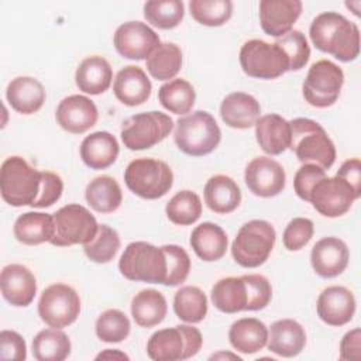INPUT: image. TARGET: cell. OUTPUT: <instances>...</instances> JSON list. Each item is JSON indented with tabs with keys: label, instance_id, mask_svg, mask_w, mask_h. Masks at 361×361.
Masks as SVG:
<instances>
[{
	"label": "cell",
	"instance_id": "cell-1",
	"mask_svg": "<svg viewBox=\"0 0 361 361\" xmlns=\"http://www.w3.org/2000/svg\"><path fill=\"white\" fill-rule=\"evenodd\" d=\"M312 44L341 62L354 61L360 54L358 27L336 11L319 14L310 24Z\"/></svg>",
	"mask_w": 361,
	"mask_h": 361
},
{
	"label": "cell",
	"instance_id": "cell-2",
	"mask_svg": "<svg viewBox=\"0 0 361 361\" xmlns=\"http://www.w3.org/2000/svg\"><path fill=\"white\" fill-rule=\"evenodd\" d=\"M289 148L303 164H314L324 171L336 161V147L324 128L314 120L298 117L289 121Z\"/></svg>",
	"mask_w": 361,
	"mask_h": 361
},
{
	"label": "cell",
	"instance_id": "cell-3",
	"mask_svg": "<svg viewBox=\"0 0 361 361\" xmlns=\"http://www.w3.org/2000/svg\"><path fill=\"white\" fill-rule=\"evenodd\" d=\"M41 183L42 172L30 166L24 158L10 157L1 164L0 192L10 206H32L41 192Z\"/></svg>",
	"mask_w": 361,
	"mask_h": 361
},
{
	"label": "cell",
	"instance_id": "cell-4",
	"mask_svg": "<svg viewBox=\"0 0 361 361\" xmlns=\"http://www.w3.org/2000/svg\"><path fill=\"white\" fill-rule=\"evenodd\" d=\"M173 138L182 152L192 157H203L219 145L221 131L210 113L196 110L176 121Z\"/></svg>",
	"mask_w": 361,
	"mask_h": 361
},
{
	"label": "cell",
	"instance_id": "cell-5",
	"mask_svg": "<svg viewBox=\"0 0 361 361\" xmlns=\"http://www.w3.org/2000/svg\"><path fill=\"white\" fill-rule=\"evenodd\" d=\"M276 233L267 220H250L241 226L231 244L234 261L244 268H257L262 265L275 244Z\"/></svg>",
	"mask_w": 361,
	"mask_h": 361
},
{
	"label": "cell",
	"instance_id": "cell-6",
	"mask_svg": "<svg viewBox=\"0 0 361 361\" xmlns=\"http://www.w3.org/2000/svg\"><path fill=\"white\" fill-rule=\"evenodd\" d=\"M118 269L128 281L162 283L166 276V259L162 248L145 241L130 243L118 261Z\"/></svg>",
	"mask_w": 361,
	"mask_h": 361
},
{
	"label": "cell",
	"instance_id": "cell-7",
	"mask_svg": "<svg viewBox=\"0 0 361 361\" xmlns=\"http://www.w3.org/2000/svg\"><path fill=\"white\" fill-rule=\"evenodd\" d=\"M202 343V333L196 327L180 324L155 331L147 343V353L155 361L188 360L199 353Z\"/></svg>",
	"mask_w": 361,
	"mask_h": 361
},
{
	"label": "cell",
	"instance_id": "cell-8",
	"mask_svg": "<svg viewBox=\"0 0 361 361\" xmlns=\"http://www.w3.org/2000/svg\"><path fill=\"white\" fill-rule=\"evenodd\" d=\"M124 182L137 196L158 199L172 188L173 173L169 165L161 159L138 158L127 165Z\"/></svg>",
	"mask_w": 361,
	"mask_h": 361
},
{
	"label": "cell",
	"instance_id": "cell-9",
	"mask_svg": "<svg viewBox=\"0 0 361 361\" xmlns=\"http://www.w3.org/2000/svg\"><path fill=\"white\" fill-rule=\"evenodd\" d=\"M55 233L51 244L56 247H69L73 244H87L97 233L96 217L82 204L71 203L54 214Z\"/></svg>",
	"mask_w": 361,
	"mask_h": 361
},
{
	"label": "cell",
	"instance_id": "cell-10",
	"mask_svg": "<svg viewBox=\"0 0 361 361\" xmlns=\"http://www.w3.org/2000/svg\"><path fill=\"white\" fill-rule=\"evenodd\" d=\"M173 128V120L161 111L138 113L121 126V140L128 149L140 151L165 140Z\"/></svg>",
	"mask_w": 361,
	"mask_h": 361
},
{
	"label": "cell",
	"instance_id": "cell-11",
	"mask_svg": "<svg viewBox=\"0 0 361 361\" xmlns=\"http://www.w3.org/2000/svg\"><path fill=\"white\" fill-rule=\"evenodd\" d=\"M240 65L243 71L258 79H275L289 71V62L283 51L274 42L250 39L240 49Z\"/></svg>",
	"mask_w": 361,
	"mask_h": 361
},
{
	"label": "cell",
	"instance_id": "cell-12",
	"mask_svg": "<svg viewBox=\"0 0 361 361\" xmlns=\"http://www.w3.org/2000/svg\"><path fill=\"white\" fill-rule=\"evenodd\" d=\"M344 83L343 69L331 61L314 62L303 82V96L314 107L324 109L336 103Z\"/></svg>",
	"mask_w": 361,
	"mask_h": 361
},
{
	"label": "cell",
	"instance_id": "cell-13",
	"mask_svg": "<svg viewBox=\"0 0 361 361\" xmlns=\"http://www.w3.org/2000/svg\"><path fill=\"white\" fill-rule=\"evenodd\" d=\"M80 313L78 292L66 283H54L44 289L38 300L41 320L54 329H62L76 322Z\"/></svg>",
	"mask_w": 361,
	"mask_h": 361
},
{
	"label": "cell",
	"instance_id": "cell-14",
	"mask_svg": "<svg viewBox=\"0 0 361 361\" xmlns=\"http://www.w3.org/2000/svg\"><path fill=\"white\" fill-rule=\"evenodd\" d=\"M358 199L354 189L341 178H323L310 190L309 202L326 217H338L345 214Z\"/></svg>",
	"mask_w": 361,
	"mask_h": 361
},
{
	"label": "cell",
	"instance_id": "cell-15",
	"mask_svg": "<svg viewBox=\"0 0 361 361\" xmlns=\"http://www.w3.org/2000/svg\"><path fill=\"white\" fill-rule=\"evenodd\" d=\"M117 52L127 59H147L161 44L158 34L141 21L121 24L113 38Z\"/></svg>",
	"mask_w": 361,
	"mask_h": 361
},
{
	"label": "cell",
	"instance_id": "cell-16",
	"mask_svg": "<svg viewBox=\"0 0 361 361\" xmlns=\"http://www.w3.org/2000/svg\"><path fill=\"white\" fill-rule=\"evenodd\" d=\"M244 178L248 189L261 197L279 195L286 183V175L282 165L268 157H257L248 162Z\"/></svg>",
	"mask_w": 361,
	"mask_h": 361
},
{
	"label": "cell",
	"instance_id": "cell-17",
	"mask_svg": "<svg viewBox=\"0 0 361 361\" xmlns=\"http://www.w3.org/2000/svg\"><path fill=\"white\" fill-rule=\"evenodd\" d=\"M55 117L65 131L82 134L96 124L99 113L93 100L82 94H72L59 102Z\"/></svg>",
	"mask_w": 361,
	"mask_h": 361
},
{
	"label": "cell",
	"instance_id": "cell-18",
	"mask_svg": "<svg viewBox=\"0 0 361 361\" xmlns=\"http://www.w3.org/2000/svg\"><path fill=\"white\" fill-rule=\"evenodd\" d=\"M302 13L300 0H261L259 23L265 34L281 38L292 31Z\"/></svg>",
	"mask_w": 361,
	"mask_h": 361
},
{
	"label": "cell",
	"instance_id": "cell-19",
	"mask_svg": "<svg viewBox=\"0 0 361 361\" xmlns=\"http://www.w3.org/2000/svg\"><path fill=\"white\" fill-rule=\"evenodd\" d=\"M317 316L329 326L347 324L355 312V298L350 289L340 285H333L319 295Z\"/></svg>",
	"mask_w": 361,
	"mask_h": 361
},
{
	"label": "cell",
	"instance_id": "cell-20",
	"mask_svg": "<svg viewBox=\"0 0 361 361\" xmlns=\"http://www.w3.org/2000/svg\"><path fill=\"white\" fill-rule=\"evenodd\" d=\"M348 259V247L338 237H324L319 240L310 252L312 267L322 278L340 275L347 268Z\"/></svg>",
	"mask_w": 361,
	"mask_h": 361
},
{
	"label": "cell",
	"instance_id": "cell-21",
	"mask_svg": "<svg viewBox=\"0 0 361 361\" xmlns=\"http://www.w3.org/2000/svg\"><path fill=\"white\" fill-rule=\"evenodd\" d=\"M3 298L13 306H28L37 293V281L34 274L21 264L6 265L0 275Z\"/></svg>",
	"mask_w": 361,
	"mask_h": 361
},
{
	"label": "cell",
	"instance_id": "cell-22",
	"mask_svg": "<svg viewBox=\"0 0 361 361\" xmlns=\"http://www.w3.org/2000/svg\"><path fill=\"white\" fill-rule=\"evenodd\" d=\"M113 90L123 104L140 106L149 99L152 85L140 66L127 65L117 72Z\"/></svg>",
	"mask_w": 361,
	"mask_h": 361
},
{
	"label": "cell",
	"instance_id": "cell-23",
	"mask_svg": "<svg viewBox=\"0 0 361 361\" xmlns=\"http://www.w3.org/2000/svg\"><path fill=\"white\" fill-rule=\"evenodd\" d=\"M268 350L281 357H295L306 344V333L300 323L292 319H281L271 324L268 331Z\"/></svg>",
	"mask_w": 361,
	"mask_h": 361
},
{
	"label": "cell",
	"instance_id": "cell-24",
	"mask_svg": "<svg viewBox=\"0 0 361 361\" xmlns=\"http://www.w3.org/2000/svg\"><path fill=\"white\" fill-rule=\"evenodd\" d=\"M261 106L258 100L244 92L227 94L220 104L221 120L231 128L245 130L252 127L259 118Z\"/></svg>",
	"mask_w": 361,
	"mask_h": 361
},
{
	"label": "cell",
	"instance_id": "cell-25",
	"mask_svg": "<svg viewBox=\"0 0 361 361\" xmlns=\"http://www.w3.org/2000/svg\"><path fill=\"white\" fill-rule=\"evenodd\" d=\"M6 97L16 111L32 114L42 107L45 102V89L35 78L17 76L7 85Z\"/></svg>",
	"mask_w": 361,
	"mask_h": 361
},
{
	"label": "cell",
	"instance_id": "cell-26",
	"mask_svg": "<svg viewBox=\"0 0 361 361\" xmlns=\"http://www.w3.org/2000/svg\"><path fill=\"white\" fill-rule=\"evenodd\" d=\"M80 158L92 169L109 168L118 157L120 147L114 135L96 131L85 137L80 144Z\"/></svg>",
	"mask_w": 361,
	"mask_h": 361
},
{
	"label": "cell",
	"instance_id": "cell-27",
	"mask_svg": "<svg viewBox=\"0 0 361 361\" xmlns=\"http://www.w3.org/2000/svg\"><path fill=\"white\" fill-rule=\"evenodd\" d=\"M255 137L261 149L269 155H279L289 148L290 127L279 114H265L257 120Z\"/></svg>",
	"mask_w": 361,
	"mask_h": 361
},
{
	"label": "cell",
	"instance_id": "cell-28",
	"mask_svg": "<svg viewBox=\"0 0 361 361\" xmlns=\"http://www.w3.org/2000/svg\"><path fill=\"white\" fill-rule=\"evenodd\" d=\"M113 79V71L107 59L99 55L85 58L75 73V82L79 90L87 94H100L106 92Z\"/></svg>",
	"mask_w": 361,
	"mask_h": 361
},
{
	"label": "cell",
	"instance_id": "cell-29",
	"mask_svg": "<svg viewBox=\"0 0 361 361\" xmlns=\"http://www.w3.org/2000/svg\"><path fill=\"white\" fill-rule=\"evenodd\" d=\"M204 202L219 214L234 212L241 202L238 185L227 175H214L204 185Z\"/></svg>",
	"mask_w": 361,
	"mask_h": 361
},
{
	"label": "cell",
	"instance_id": "cell-30",
	"mask_svg": "<svg viewBox=\"0 0 361 361\" xmlns=\"http://www.w3.org/2000/svg\"><path fill=\"white\" fill-rule=\"evenodd\" d=\"M189 243L200 259L212 262L226 254L228 240L220 226L206 221L193 228Z\"/></svg>",
	"mask_w": 361,
	"mask_h": 361
},
{
	"label": "cell",
	"instance_id": "cell-31",
	"mask_svg": "<svg viewBox=\"0 0 361 361\" xmlns=\"http://www.w3.org/2000/svg\"><path fill=\"white\" fill-rule=\"evenodd\" d=\"M16 238L25 245H37L51 241L55 233L54 216L41 212L23 213L14 223Z\"/></svg>",
	"mask_w": 361,
	"mask_h": 361
},
{
	"label": "cell",
	"instance_id": "cell-32",
	"mask_svg": "<svg viewBox=\"0 0 361 361\" xmlns=\"http://www.w3.org/2000/svg\"><path fill=\"white\" fill-rule=\"evenodd\" d=\"M228 338L237 351L254 354L267 345L268 329L255 317H243L231 324Z\"/></svg>",
	"mask_w": 361,
	"mask_h": 361
},
{
	"label": "cell",
	"instance_id": "cell-33",
	"mask_svg": "<svg viewBox=\"0 0 361 361\" xmlns=\"http://www.w3.org/2000/svg\"><path fill=\"white\" fill-rule=\"evenodd\" d=\"M168 312L165 296L157 289H142L131 300V316L141 327L159 324Z\"/></svg>",
	"mask_w": 361,
	"mask_h": 361
},
{
	"label": "cell",
	"instance_id": "cell-34",
	"mask_svg": "<svg viewBox=\"0 0 361 361\" xmlns=\"http://www.w3.org/2000/svg\"><path fill=\"white\" fill-rule=\"evenodd\" d=\"M210 298L220 312L237 313L245 310L248 295L243 276L221 278L212 288Z\"/></svg>",
	"mask_w": 361,
	"mask_h": 361
},
{
	"label": "cell",
	"instance_id": "cell-35",
	"mask_svg": "<svg viewBox=\"0 0 361 361\" xmlns=\"http://www.w3.org/2000/svg\"><path fill=\"white\" fill-rule=\"evenodd\" d=\"M86 202L99 213H113L123 202L121 188L111 176L102 175L90 180L85 190Z\"/></svg>",
	"mask_w": 361,
	"mask_h": 361
},
{
	"label": "cell",
	"instance_id": "cell-36",
	"mask_svg": "<svg viewBox=\"0 0 361 361\" xmlns=\"http://www.w3.org/2000/svg\"><path fill=\"white\" fill-rule=\"evenodd\" d=\"M32 355L38 361H63L71 354V340L59 329L41 330L32 338Z\"/></svg>",
	"mask_w": 361,
	"mask_h": 361
},
{
	"label": "cell",
	"instance_id": "cell-37",
	"mask_svg": "<svg viewBox=\"0 0 361 361\" xmlns=\"http://www.w3.org/2000/svg\"><path fill=\"white\" fill-rule=\"evenodd\" d=\"M182 66V51L173 42H162L147 58V71L157 80H168L178 75Z\"/></svg>",
	"mask_w": 361,
	"mask_h": 361
},
{
	"label": "cell",
	"instance_id": "cell-38",
	"mask_svg": "<svg viewBox=\"0 0 361 361\" xmlns=\"http://www.w3.org/2000/svg\"><path fill=\"white\" fill-rule=\"evenodd\" d=\"M161 104L175 114L189 113L196 100L193 86L185 79H172L164 83L158 90Z\"/></svg>",
	"mask_w": 361,
	"mask_h": 361
},
{
	"label": "cell",
	"instance_id": "cell-39",
	"mask_svg": "<svg viewBox=\"0 0 361 361\" xmlns=\"http://www.w3.org/2000/svg\"><path fill=\"white\" fill-rule=\"evenodd\" d=\"M176 316L188 323H199L207 314V298L197 286H182L173 296Z\"/></svg>",
	"mask_w": 361,
	"mask_h": 361
},
{
	"label": "cell",
	"instance_id": "cell-40",
	"mask_svg": "<svg viewBox=\"0 0 361 361\" xmlns=\"http://www.w3.org/2000/svg\"><path fill=\"white\" fill-rule=\"evenodd\" d=\"M168 219L178 226H189L202 214V200L192 190H180L169 199L165 207Z\"/></svg>",
	"mask_w": 361,
	"mask_h": 361
},
{
	"label": "cell",
	"instance_id": "cell-41",
	"mask_svg": "<svg viewBox=\"0 0 361 361\" xmlns=\"http://www.w3.org/2000/svg\"><path fill=\"white\" fill-rule=\"evenodd\" d=\"M185 16V6L180 0H151L144 4V17L154 27L171 30L179 25Z\"/></svg>",
	"mask_w": 361,
	"mask_h": 361
},
{
	"label": "cell",
	"instance_id": "cell-42",
	"mask_svg": "<svg viewBox=\"0 0 361 361\" xmlns=\"http://www.w3.org/2000/svg\"><path fill=\"white\" fill-rule=\"evenodd\" d=\"M120 248V237L117 231L107 224H99L97 233L92 241L83 245L86 257L97 264L110 262Z\"/></svg>",
	"mask_w": 361,
	"mask_h": 361
},
{
	"label": "cell",
	"instance_id": "cell-43",
	"mask_svg": "<svg viewBox=\"0 0 361 361\" xmlns=\"http://www.w3.org/2000/svg\"><path fill=\"white\" fill-rule=\"evenodd\" d=\"M192 17L207 27H219L230 20L233 3L230 0H190Z\"/></svg>",
	"mask_w": 361,
	"mask_h": 361
},
{
	"label": "cell",
	"instance_id": "cell-44",
	"mask_svg": "<svg viewBox=\"0 0 361 361\" xmlns=\"http://www.w3.org/2000/svg\"><path fill=\"white\" fill-rule=\"evenodd\" d=\"M130 320L118 309L103 312L96 320V334L104 343H120L130 334Z\"/></svg>",
	"mask_w": 361,
	"mask_h": 361
},
{
	"label": "cell",
	"instance_id": "cell-45",
	"mask_svg": "<svg viewBox=\"0 0 361 361\" xmlns=\"http://www.w3.org/2000/svg\"><path fill=\"white\" fill-rule=\"evenodd\" d=\"M275 44L286 55L289 62V71H299L307 63L310 58V48L305 34H302L300 31H289L283 37L278 38Z\"/></svg>",
	"mask_w": 361,
	"mask_h": 361
},
{
	"label": "cell",
	"instance_id": "cell-46",
	"mask_svg": "<svg viewBox=\"0 0 361 361\" xmlns=\"http://www.w3.org/2000/svg\"><path fill=\"white\" fill-rule=\"evenodd\" d=\"M166 259V276L164 285L166 286H178L189 275L190 271V258L188 252L175 244L161 247Z\"/></svg>",
	"mask_w": 361,
	"mask_h": 361
},
{
	"label": "cell",
	"instance_id": "cell-47",
	"mask_svg": "<svg viewBox=\"0 0 361 361\" xmlns=\"http://www.w3.org/2000/svg\"><path fill=\"white\" fill-rule=\"evenodd\" d=\"M243 279L247 286L248 302L245 310H261L264 309L272 298V288L269 281L259 274L243 275Z\"/></svg>",
	"mask_w": 361,
	"mask_h": 361
},
{
	"label": "cell",
	"instance_id": "cell-48",
	"mask_svg": "<svg viewBox=\"0 0 361 361\" xmlns=\"http://www.w3.org/2000/svg\"><path fill=\"white\" fill-rule=\"evenodd\" d=\"M313 221L306 217H295L285 227L282 241L286 250L298 251L303 248L313 237Z\"/></svg>",
	"mask_w": 361,
	"mask_h": 361
},
{
	"label": "cell",
	"instance_id": "cell-49",
	"mask_svg": "<svg viewBox=\"0 0 361 361\" xmlns=\"http://www.w3.org/2000/svg\"><path fill=\"white\" fill-rule=\"evenodd\" d=\"M323 178H326V171L323 168H320L314 164H303L298 169L295 179H293V186H295L296 195L300 199L309 202V195H310L312 188Z\"/></svg>",
	"mask_w": 361,
	"mask_h": 361
},
{
	"label": "cell",
	"instance_id": "cell-50",
	"mask_svg": "<svg viewBox=\"0 0 361 361\" xmlns=\"http://www.w3.org/2000/svg\"><path fill=\"white\" fill-rule=\"evenodd\" d=\"M63 190V182L59 175L49 172V171H42V183H41V192L38 195V199L34 202L31 207H49L55 202L59 200Z\"/></svg>",
	"mask_w": 361,
	"mask_h": 361
},
{
	"label": "cell",
	"instance_id": "cell-51",
	"mask_svg": "<svg viewBox=\"0 0 361 361\" xmlns=\"http://www.w3.org/2000/svg\"><path fill=\"white\" fill-rule=\"evenodd\" d=\"M0 357L10 361H24L27 358V345L24 338L13 330L0 333Z\"/></svg>",
	"mask_w": 361,
	"mask_h": 361
},
{
	"label": "cell",
	"instance_id": "cell-52",
	"mask_svg": "<svg viewBox=\"0 0 361 361\" xmlns=\"http://www.w3.org/2000/svg\"><path fill=\"white\" fill-rule=\"evenodd\" d=\"M340 358L343 361H360V358H361V330L358 327L350 330L341 338Z\"/></svg>",
	"mask_w": 361,
	"mask_h": 361
},
{
	"label": "cell",
	"instance_id": "cell-53",
	"mask_svg": "<svg viewBox=\"0 0 361 361\" xmlns=\"http://www.w3.org/2000/svg\"><path fill=\"white\" fill-rule=\"evenodd\" d=\"M336 176L344 179L354 189L357 196H361V162L358 158L344 161Z\"/></svg>",
	"mask_w": 361,
	"mask_h": 361
},
{
	"label": "cell",
	"instance_id": "cell-54",
	"mask_svg": "<svg viewBox=\"0 0 361 361\" xmlns=\"http://www.w3.org/2000/svg\"><path fill=\"white\" fill-rule=\"evenodd\" d=\"M128 360V355L121 353L120 350H104L103 353H100L99 355H96V360Z\"/></svg>",
	"mask_w": 361,
	"mask_h": 361
},
{
	"label": "cell",
	"instance_id": "cell-55",
	"mask_svg": "<svg viewBox=\"0 0 361 361\" xmlns=\"http://www.w3.org/2000/svg\"><path fill=\"white\" fill-rule=\"evenodd\" d=\"M219 357H231V358H234V360H237V361H240L241 358L240 357H237V355H233V354H224V353H219V354H216V355H213V357H210L212 360L213 358H219Z\"/></svg>",
	"mask_w": 361,
	"mask_h": 361
}]
</instances>
